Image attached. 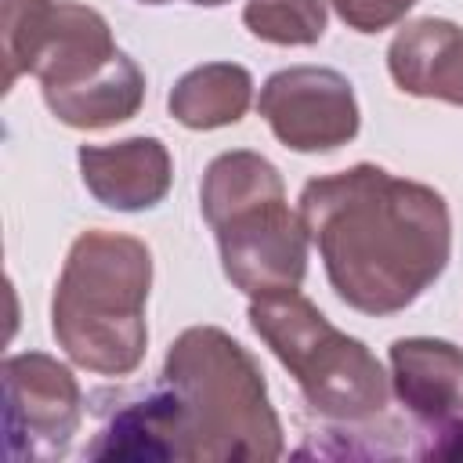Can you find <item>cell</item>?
Instances as JSON below:
<instances>
[{"mask_svg": "<svg viewBox=\"0 0 463 463\" xmlns=\"http://www.w3.org/2000/svg\"><path fill=\"white\" fill-rule=\"evenodd\" d=\"M94 459L268 463L282 456V423L250 351L217 326L184 329L159 387L105 412Z\"/></svg>", "mask_w": 463, "mask_h": 463, "instance_id": "obj_1", "label": "cell"}, {"mask_svg": "<svg viewBox=\"0 0 463 463\" xmlns=\"http://www.w3.org/2000/svg\"><path fill=\"white\" fill-rule=\"evenodd\" d=\"M300 217L329 286L362 315L405 311L438 282L452 253L445 199L373 163L307 181Z\"/></svg>", "mask_w": 463, "mask_h": 463, "instance_id": "obj_2", "label": "cell"}, {"mask_svg": "<svg viewBox=\"0 0 463 463\" xmlns=\"http://www.w3.org/2000/svg\"><path fill=\"white\" fill-rule=\"evenodd\" d=\"M148 286L152 253L141 239L119 232H83L65 257L51 300L54 340L90 373H134L148 344Z\"/></svg>", "mask_w": 463, "mask_h": 463, "instance_id": "obj_3", "label": "cell"}, {"mask_svg": "<svg viewBox=\"0 0 463 463\" xmlns=\"http://www.w3.org/2000/svg\"><path fill=\"white\" fill-rule=\"evenodd\" d=\"M228 282L250 297L300 289L307 271L304 217L286 206L279 170L257 152L217 156L199 188Z\"/></svg>", "mask_w": 463, "mask_h": 463, "instance_id": "obj_4", "label": "cell"}, {"mask_svg": "<svg viewBox=\"0 0 463 463\" xmlns=\"http://www.w3.org/2000/svg\"><path fill=\"white\" fill-rule=\"evenodd\" d=\"M250 326L289 369L326 430L369 427L387 412L391 383L376 354L362 340L340 333L297 289L253 297Z\"/></svg>", "mask_w": 463, "mask_h": 463, "instance_id": "obj_5", "label": "cell"}, {"mask_svg": "<svg viewBox=\"0 0 463 463\" xmlns=\"http://www.w3.org/2000/svg\"><path fill=\"white\" fill-rule=\"evenodd\" d=\"M116 54L109 22L94 7L76 0H4V90L29 72L43 94H58L101 72Z\"/></svg>", "mask_w": 463, "mask_h": 463, "instance_id": "obj_6", "label": "cell"}, {"mask_svg": "<svg viewBox=\"0 0 463 463\" xmlns=\"http://www.w3.org/2000/svg\"><path fill=\"white\" fill-rule=\"evenodd\" d=\"M4 456L7 463L58 459L83 416L76 376L51 354L29 351L4 362Z\"/></svg>", "mask_w": 463, "mask_h": 463, "instance_id": "obj_7", "label": "cell"}, {"mask_svg": "<svg viewBox=\"0 0 463 463\" xmlns=\"http://www.w3.org/2000/svg\"><path fill=\"white\" fill-rule=\"evenodd\" d=\"M257 109L271 134L293 152H329L358 134V101L336 69H282L260 87Z\"/></svg>", "mask_w": 463, "mask_h": 463, "instance_id": "obj_8", "label": "cell"}, {"mask_svg": "<svg viewBox=\"0 0 463 463\" xmlns=\"http://www.w3.org/2000/svg\"><path fill=\"white\" fill-rule=\"evenodd\" d=\"M391 380L402 409L416 423L420 459L438 427L463 416V347L430 336L391 344Z\"/></svg>", "mask_w": 463, "mask_h": 463, "instance_id": "obj_9", "label": "cell"}, {"mask_svg": "<svg viewBox=\"0 0 463 463\" xmlns=\"http://www.w3.org/2000/svg\"><path fill=\"white\" fill-rule=\"evenodd\" d=\"M87 192L109 210H152L166 199L174 163L159 137H127L112 145H80Z\"/></svg>", "mask_w": 463, "mask_h": 463, "instance_id": "obj_10", "label": "cell"}, {"mask_svg": "<svg viewBox=\"0 0 463 463\" xmlns=\"http://www.w3.org/2000/svg\"><path fill=\"white\" fill-rule=\"evenodd\" d=\"M391 80L416 98L463 105V29L445 18H416L387 47Z\"/></svg>", "mask_w": 463, "mask_h": 463, "instance_id": "obj_11", "label": "cell"}, {"mask_svg": "<svg viewBox=\"0 0 463 463\" xmlns=\"http://www.w3.org/2000/svg\"><path fill=\"white\" fill-rule=\"evenodd\" d=\"M47 109L76 130H101L112 123H123L130 116H137L141 101H145V76L134 65V58H127L123 51L90 80L58 90V94H43Z\"/></svg>", "mask_w": 463, "mask_h": 463, "instance_id": "obj_12", "label": "cell"}, {"mask_svg": "<svg viewBox=\"0 0 463 463\" xmlns=\"http://www.w3.org/2000/svg\"><path fill=\"white\" fill-rule=\"evenodd\" d=\"M253 80L235 61H210L184 72L170 90V116L188 130H217L239 123L250 109Z\"/></svg>", "mask_w": 463, "mask_h": 463, "instance_id": "obj_13", "label": "cell"}, {"mask_svg": "<svg viewBox=\"0 0 463 463\" xmlns=\"http://www.w3.org/2000/svg\"><path fill=\"white\" fill-rule=\"evenodd\" d=\"M242 22L257 40L279 47H311L326 33L322 0H246Z\"/></svg>", "mask_w": 463, "mask_h": 463, "instance_id": "obj_14", "label": "cell"}, {"mask_svg": "<svg viewBox=\"0 0 463 463\" xmlns=\"http://www.w3.org/2000/svg\"><path fill=\"white\" fill-rule=\"evenodd\" d=\"M329 4L336 7V14L351 29H358V33H380V29L402 22L405 11L412 4H420V0H329Z\"/></svg>", "mask_w": 463, "mask_h": 463, "instance_id": "obj_15", "label": "cell"}, {"mask_svg": "<svg viewBox=\"0 0 463 463\" xmlns=\"http://www.w3.org/2000/svg\"><path fill=\"white\" fill-rule=\"evenodd\" d=\"M192 4H199V7H221V4H228V0H192Z\"/></svg>", "mask_w": 463, "mask_h": 463, "instance_id": "obj_16", "label": "cell"}, {"mask_svg": "<svg viewBox=\"0 0 463 463\" xmlns=\"http://www.w3.org/2000/svg\"><path fill=\"white\" fill-rule=\"evenodd\" d=\"M141 4H170V0H141Z\"/></svg>", "mask_w": 463, "mask_h": 463, "instance_id": "obj_17", "label": "cell"}]
</instances>
